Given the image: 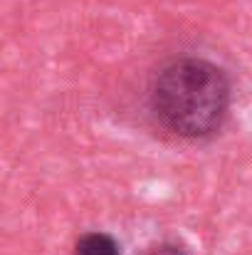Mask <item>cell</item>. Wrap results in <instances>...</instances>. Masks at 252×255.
Returning <instances> with one entry per match:
<instances>
[{
	"instance_id": "obj_1",
	"label": "cell",
	"mask_w": 252,
	"mask_h": 255,
	"mask_svg": "<svg viewBox=\"0 0 252 255\" xmlns=\"http://www.w3.org/2000/svg\"><path fill=\"white\" fill-rule=\"evenodd\" d=\"M146 107L170 136L203 141L223 129L233 107V82L218 62L178 55L161 62L151 75Z\"/></svg>"
},
{
	"instance_id": "obj_2",
	"label": "cell",
	"mask_w": 252,
	"mask_h": 255,
	"mask_svg": "<svg viewBox=\"0 0 252 255\" xmlns=\"http://www.w3.org/2000/svg\"><path fill=\"white\" fill-rule=\"evenodd\" d=\"M75 255H121L119 241L101 231H89L77 238Z\"/></svg>"
},
{
	"instance_id": "obj_3",
	"label": "cell",
	"mask_w": 252,
	"mask_h": 255,
	"mask_svg": "<svg viewBox=\"0 0 252 255\" xmlns=\"http://www.w3.org/2000/svg\"><path fill=\"white\" fill-rule=\"evenodd\" d=\"M139 255H190L183 246L178 243H170V241H164V243H154L149 246L146 251H141Z\"/></svg>"
}]
</instances>
